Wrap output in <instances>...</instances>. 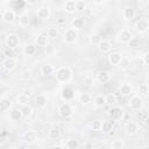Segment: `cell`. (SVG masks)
<instances>
[{
  "mask_svg": "<svg viewBox=\"0 0 149 149\" xmlns=\"http://www.w3.org/2000/svg\"><path fill=\"white\" fill-rule=\"evenodd\" d=\"M71 70L69 69V68H65V66H62V68H59L57 71H56V78H57V80L58 81H61V83H66V81H69L70 80V78H71Z\"/></svg>",
  "mask_w": 149,
  "mask_h": 149,
  "instance_id": "obj_1",
  "label": "cell"
},
{
  "mask_svg": "<svg viewBox=\"0 0 149 149\" xmlns=\"http://www.w3.org/2000/svg\"><path fill=\"white\" fill-rule=\"evenodd\" d=\"M77 38H78V33H77V29H74V28H69L63 34V40L68 44L74 43L77 41Z\"/></svg>",
  "mask_w": 149,
  "mask_h": 149,
  "instance_id": "obj_2",
  "label": "cell"
},
{
  "mask_svg": "<svg viewBox=\"0 0 149 149\" xmlns=\"http://www.w3.org/2000/svg\"><path fill=\"white\" fill-rule=\"evenodd\" d=\"M19 44H20V38H19V36L16 34H9L6 37V45H7V48L15 49Z\"/></svg>",
  "mask_w": 149,
  "mask_h": 149,
  "instance_id": "obj_3",
  "label": "cell"
},
{
  "mask_svg": "<svg viewBox=\"0 0 149 149\" xmlns=\"http://www.w3.org/2000/svg\"><path fill=\"white\" fill-rule=\"evenodd\" d=\"M142 106H143V99L142 98H140L137 95H134V97L130 98V100H129V107H130V109L139 111V109L142 108Z\"/></svg>",
  "mask_w": 149,
  "mask_h": 149,
  "instance_id": "obj_4",
  "label": "cell"
},
{
  "mask_svg": "<svg viewBox=\"0 0 149 149\" xmlns=\"http://www.w3.org/2000/svg\"><path fill=\"white\" fill-rule=\"evenodd\" d=\"M132 37H133V35H132V33H130L128 29H121V30L119 31V34H118V40H119V42H121V43H123V44H127V43L132 40Z\"/></svg>",
  "mask_w": 149,
  "mask_h": 149,
  "instance_id": "obj_5",
  "label": "cell"
},
{
  "mask_svg": "<svg viewBox=\"0 0 149 149\" xmlns=\"http://www.w3.org/2000/svg\"><path fill=\"white\" fill-rule=\"evenodd\" d=\"M72 107L68 104V102H64V104H62L59 107H58V113H59V115L61 116H63V118H70L71 115H72Z\"/></svg>",
  "mask_w": 149,
  "mask_h": 149,
  "instance_id": "obj_6",
  "label": "cell"
},
{
  "mask_svg": "<svg viewBox=\"0 0 149 149\" xmlns=\"http://www.w3.org/2000/svg\"><path fill=\"white\" fill-rule=\"evenodd\" d=\"M50 15H51V13H50L49 7H41V8L37 9V13H36V16L42 21L48 20L50 17Z\"/></svg>",
  "mask_w": 149,
  "mask_h": 149,
  "instance_id": "obj_7",
  "label": "cell"
},
{
  "mask_svg": "<svg viewBox=\"0 0 149 149\" xmlns=\"http://www.w3.org/2000/svg\"><path fill=\"white\" fill-rule=\"evenodd\" d=\"M135 28H136V30L140 31V33H146V31L148 30V28H149V22H148V20H147V19H140V20H137L136 23H135Z\"/></svg>",
  "mask_w": 149,
  "mask_h": 149,
  "instance_id": "obj_8",
  "label": "cell"
},
{
  "mask_svg": "<svg viewBox=\"0 0 149 149\" xmlns=\"http://www.w3.org/2000/svg\"><path fill=\"white\" fill-rule=\"evenodd\" d=\"M37 137L38 136H37V133L35 130H28V132H26L23 140H24V142L27 144H33V143H35L37 141Z\"/></svg>",
  "mask_w": 149,
  "mask_h": 149,
  "instance_id": "obj_9",
  "label": "cell"
},
{
  "mask_svg": "<svg viewBox=\"0 0 149 149\" xmlns=\"http://www.w3.org/2000/svg\"><path fill=\"white\" fill-rule=\"evenodd\" d=\"M16 65H17V62H16V59L13 58V57H8V58H6V59L3 61V68H5L7 71H13V70L16 68Z\"/></svg>",
  "mask_w": 149,
  "mask_h": 149,
  "instance_id": "obj_10",
  "label": "cell"
},
{
  "mask_svg": "<svg viewBox=\"0 0 149 149\" xmlns=\"http://www.w3.org/2000/svg\"><path fill=\"white\" fill-rule=\"evenodd\" d=\"M98 48H99L100 52L106 54V52H108V51L112 49V44H111V42L107 41V40H100V42L98 43Z\"/></svg>",
  "mask_w": 149,
  "mask_h": 149,
  "instance_id": "obj_11",
  "label": "cell"
},
{
  "mask_svg": "<svg viewBox=\"0 0 149 149\" xmlns=\"http://www.w3.org/2000/svg\"><path fill=\"white\" fill-rule=\"evenodd\" d=\"M97 79L99 83L101 84H107L109 80H111V74L106 71H100L98 74H97Z\"/></svg>",
  "mask_w": 149,
  "mask_h": 149,
  "instance_id": "obj_12",
  "label": "cell"
},
{
  "mask_svg": "<svg viewBox=\"0 0 149 149\" xmlns=\"http://www.w3.org/2000/svg\"><path fill=\"white\" fill-rule=\"evenodd\" d=\"M1 17L6 23H12L15 20V13L13 10H5Z\"/></svg>",
  "mask_w": 149,
  "mask_h": 149,
  "instance_id": "obj_13",
  "label": "cell"
},
{
  "mask_svg": "<svg viewBox=\"0 0 149 149\" xmlns=\"http://www.w3.org/2000/svg\"><path fill=\"white\" fill-rule=\"evenodd\" d=\"M64 9L69 14L74 13L76 12V1L74 0H66L64 3Z\"/></svg>",
  "mask_w": 149,
  "mask_h": 149,
  "instance_id": "obj_14",
  "label": "cell"
},
{
  "mask_svg": "<svg viewBox=\"0 0 149 149\" xmlns=\"http://www.w3.org/2000/svg\"><path fill=\"white\" fill-rule=\"evenodd\" d=\"M22 118V113H21V109H17V108H13L9 111V119L12 121H20Z\"/></svg>",
  "mask_w": 149,
  "mask_h": 149,
  "instance_id": "obj_15",
  "label": "cell"
},
{
  "mask_svg": "<svg viewBox=\"0 0 149 149\" xmlns=\"http://www.w3.org/2000/svg\"><path fill=\"white\" fill-rule=\"evenodd\" d=\"M121 58H122V56H121V54H119V52H112V54H109V56H108V61H109V63H111L112 65H118L119 62L121 61Z\"/></svg>",
  "mask_w": 149,
  "mask_h": 149,
  "instance_id": "obj_16",
  "label": "cell"
},
{
  "mask_svg": "<svg viewBox=\"0 0 149 149\" xmlns=\"http://www.w3.org/2000/svg\"><path fill=\"white\" fill-rule=\"evenodd\" d=\"M48 102V98L44 94H37L35 98V105L37 107H44Z\"/></svg>",
  "mask_w": 149,
  "mask_h": 149,
  "instance_id": "obj_17",
  "label": "cell"
},
{
  "mask_svg": "<svg viewBox=\"0 0 149 149\" xmlns=\"http://www.w3.org/2000/svg\"><path fill=\"white\" fill-rule=\"evenodd\" d=\"M126 129H127V133L129 135H135L139 132V125L136 122H134V121H130V122L127 123V128Z\"/></svg>",
  "mask_w": 149,
  "mask_h": 149,
  "instance_id": "obj_18",
  "label": "cell"
},
{
  "mask_svg": "<svg viewBox=\"0 0 149 149\" xmlns=\"http://www.w3.org/2000/svg\"><path fill=\"white\" fill-rule=\"evenodd\" d=\"M23 52L26 56H33L35 52H36V44L34 43H27L24 49H23Z\"/></svg>",
  "mask_w": 149,
  "mask_h": 149,
  "instance_id": "obj_19",
  "label": "cell"
},
{
  "mask_svg": "<svg viewBox=\"0 0 149 149\" xmlns=\"http://www.w3.org/2000/svg\"><path fill=\"white\" fill-rule=\"evenodd\" d=\"M61 136V130L58 127H52L50 130H49V139L51 141H57Z\"/></svg>",
  "mask_w": 149,
  "mask_h": 149,
  "instance_id": "obj_20",
  "label": "cell"
},
{
  "mask_svg": "<svg viewBox=\"0 0 149 149\" xmlns=\"http://www.w3.org/2000/svg\"><path fill=\"white\" fill-rule=\"evenodd\" d=\"M113 128V121L112 120H105V121H101V127H100V130H102L104 133H109Z\"/></svg>",
  "mask_w": 149,
  "mask_h": 149,
  "instance_id": "obj_21",
  "label": "cell"
},
{
  "mask_svg": "<svg viewBox=\"0 0 149 149\" xmlns=\"http://www.w3.org/2000/svg\"><path fill=\"white\" fill-rule=\"evenodd\" d=\"M10 106H12V102H10L9 99L3 98V99L0 100V112H7V111H9Z\"/></svg>",
  "mask_w": 149,
  "mask_h": 149,
  "instance_id": "obj_22",
  "label": "cell"
},
{
  "mask_svg": "<svg viewBox=\"0 0 149 149\" xmlns=\"http://www.w3.org/2000/svg\"><path fill=\"white\" fill-rule=\"evenodd\" d=\"M30 24V17L28 16V15H26V14H23V15H20L19 16V26L20 27H28Z\"/></svg>",
  "mask_w": 149,
  "mask_h": 149,
  "instance_id": "obj_23",
  "label": "cell"
},
{
  "mask_svg": "<svg viewBox=\"0 0 149 149\" xmlns=\"http://www.w3.org/2000/svg\"><path fill=\"white\" fill-rule=\"evenodd\" d=\"M47 40H48V35H47V33H45V34H41V35H38L37 38H36V47H44V45L48 43Z\"/></svg>",
  "mask_w": 149,
  "mask_h": 149,
  "instance_id": "obj_24",
  "label": "cell"
},
{
  "mask_svg": "<svg viewBox=\"0 0 149 149\" xmlns=\"http://www.w3.org/2000/svg\"><path fill=\"white\" fill-rule=\"evenodd\" d=\"M132 85H129V84H122L121 86H120V93L123 95V97H127V95H130V93H132Z\"/></svg>",
  "mask_w": 149,
  "mask_h": 149,
  "instance_id": "obj_25",
  "label": "cell"
},
{
  "mask_svg": "<svg viewBox=\"0 0 149 149\" xmlns=\"http://www.w3.org/2000/svg\"><path fill=\"white\" fill-rule=\"evenodd\" d=\"M123 17L126 19V20H132L134 16H135V10L132 8V7H126L125 9H123Z\"/></svg>",
  "mask_w": 149,
  "mask_h": 149,
  "instance_id": "obj_26",
  "label": "cell"
},
{
  "mask_svg": "<svg viewBox=\"0 0 149 149\" xmlns=\"http://www.w3.org/2000/svg\"><path fill=\"white\" fill-rule=\"evenodd\" d=\"M72 97H73V90H72V88L65 87V88L62 91V98H63L64 100H70V99H72Z\"/></svg>",
  "mask_w": 149,
  "mask_h": 149,
  "instance_id": "obj_27",
  "label": "cell"
},
{
  "mask_svg": "<svg viewBox=\"0 0 149 149\" xmlns=\"http://www.w3.org/2000/svg\"><path fill=\"white\" fill-rule=\"evenodd\" d=\"M93 102H94V105L97 106V107H104L105 105H106V99H105V97L104 95H97L95 98H94V100H93Z\"/></svg>",
  "mask_w": 149,
  "mask_h": 149,
  "instance_id": "obj_28",
  "label": "cell"
},
{
  "mask_svg": "<svg viewBox=\"0 0 149 149\" xmlns=\"http://www.w3.org/2000/svg\"><path fill=\"white\" fill-rule=\"evenodd\" d=\"M43 48H44V52H45L47 56H51V55H54L55 51H56V48H55V45H54L52 43H47Z\"/></svg>",
  "mask_w": 149,
  "mask_h": 149,
  "instance_id": "obj_29",
  "label": "cell"
},
{
  "mask_svg": "<svg viewBox=\"0 0 149 149\" xmlns=\"http://www.w3.org/2000/svg\"><path fill=\"white\" fill-rule=\"evenodd\" d=\"M41 72L44 76H50L54 72V68L50 64H44V65L41 66Z\"/></svg>",
  "mask_w": 149,
  "mask_h": 149,
  "instance_id": "obj_30",
  "label": "cell"
},
{
  "mask_svg": "<svg viewBox=\"0 0 149 149\" xmlns=\"http://www.w3.org/2000/svg\"><path fill=\"white\" fill-rule=\"evenodd\" d=\"M21 113H22V116H23V118H29V116L33 114V108H31V106L24 105V106L21 108Z\"/></svg>",
  "mask_w": 149,
  "mask_h": 149,
  "instance_id": "obj_31",
  "label": "cell"
},
{
  "mask_svg": "<svg viewBox=\"0 0 149 149\" xmlns=\"http://www.w3.org/2000/svg\"><path fill=\"white\" fill-rule=\"evenodd\" d=\"M109 115L112 116V119H120L122 116V111L120 108H112L109 111Z\"/></svg>",
  "mask_w": 149,
  "mask_h": 149,
  "instance_id": "obj_32",
  "label": "cell"
},
{
  "mask_svg": "<svg viewBox=\"0 0 149 149\" xmlns=\"http://www.w3.org/2000/svg\"><path fill=\"white\" fill-rule=\"evenodd\" d=\"M65 147H66L68 149H77V148L79 147V143H78V141H77V140L71 139V140H68V141H66Z\"/></svg>",
  "mask_w": 149,
  "mask_h": 149,
  "instance_id": "obj_33",
  "label": "cell"
},
{
  "mask_svg": "<svg viewBox=\"0 0 149 149\" xmlns=\"http://www.w3.org/2000/svg\"><path fill=\"white\" fill-rule=\"evenodd\" d=\"M84 23H85V21H84L83 17H77V19H74V20L72 21V26H73L74 29H79V28H81V27L84 26Z\"/></svg>",
  "mask_w": 149,
  "mask_h": 149,
  "instance_id": "obj_34",
  "label": "cell"
},
{
  "mask_svg": "<svg viewBox=\"0 0 149 149\" xmlns=\"http://www.w3.org/2000/svg\"><path fill=\"white\" fill-rule=\"evenodd\" d=\"M111 148L112 149H122V148H125V143L122 140H114L111 143Z\"/></svg>",
  "mask_w": 149,
  "mask_h": 149,
  "instance_id": "obj_35",
  "label": "cell"
},
{
  "mask_svg": "<svg viewBox=\"0 0 149 149\" xmlns=\"http://www.w3.org/2000/svg\"><path fill=\"white\" fill-rule=\"evenodd\" d=\"M105 99H106V104L107 105H114V104H116V97L113 94V93H108L106 97H105Z\"/></svg>",
  "mask_w": 149,
  "mask_h": 149,
  "instance_id": "obj_36",
  "label": "cell"
},
{
  "mask_svg": "<svg viewBox=\"0 0 149 149\" xmlns=\"http://www.w3.org/2000/svg\"><path fill=\"white\" fill-rule=\"evenodd\" d=\"M47 35H48V37H50V38H56V37L58 36V30H57V28H54V27L49 28L48 31H47Z\"/></svg>",
  "mask_w": 149,
  "mask_h": 149,
  "instance_id": "obj_37",
  "label": "cell"
},
{
  "mask_svg": "<svg viewBox=\"0 0 149 149\" xmlns=\"http://www.w3.org/2000/svg\"><path fill=\"white\" fill-rule=\"evenodd\" d=\"M127 44H128V47H130V48H137V47H140L141 42H140L139 38H136V37H132V40H130Z\"/></svg>",
  "mask_w": 149,
  "mask_h": 149,
  "instance_id": "obj_38",
  "label": "cell"
},
{
  "mask_svg": "<svg viewBox=\"0 0 149 149\" xmlns=\"http://www.w3.org/2000/svg\"><path fill=\"white\" fill-rule=\"evenodd\" d=\"M118 65H119L121 69H127V68L130 65V61H129L128 58H123V57H122Z\"/></svg>",
  "mask_w": 149,
  "mask_h": 149,
  "instance_id": "obj_39",
  "label": "cell"
},
{
  "mask_svg": "<svg viewBox=\"0 0 149 149\" xmlns=\"http://www.w3.org/2000/svg\"><path fill=\"white\" fill-rule=\"evenodd\" d=\"M21 78H22L23 80L30 79V78H31V71H30L29 69H24V70L21 72Z\"/></svg>",
  "mask_w": 149,
  "mask_h": 149,
  "instance_id": "obj_40",
  "label": "cell"
},
{
  "mask_svg": "<svg viewBox=\"0 0 149 149\" xmlns=\"http://www.w3.org/2000/svg\"><path fill=\"white\" fill-rule=\"evenodd\" d=\"M79 99H80V101L83 104H88L90 100H91V95L88 93H81L80 97H79Z\"/></svg>",
  "mask_w": 149,
  "mask_h": 149,
  "instance_id": "obj_41",
  "label": "cell"
},
{
  "mask_svg": "<svg viewBox=\"0 0 149 149\" xmlns=\"http://www.w3.org/2000/svg\"><path fill=\"white\" fill-rule=\"evenodd\" d=\"M85 9V3L84 1L79 0V1H76V12H83Z\"/></svg>",
  "mask_w": 149,
  "mask_h": 149,
  "instance_id": "obj_42",
  "label": "cell"
},
{
  "mask_svg": "<svg viewBox=\"0 0 149 149\" xmlns=\"http://www.w3.org/2000/svg\"><path fill=\"white\" fill-rule=\"evenodd\" d=\"M139 91H140V93H141L142 95H147V94H148V85H147L146 83L141 84L140 87H139Z\"/></svg>",
  "mask_w": 149,
  "mask_h": 149,
  "instance_id": "obj_43",
  "label": "cell"
},
{
  "mask_svg": "<svg viewBox=\"0 0 149 149\" xmlns=\"http://www.w3.org/2000/svg\"><path fill=\"white\" fill-rule=\"evenodd\" d=\"M33 90L31 88H24L23 91H22V95L24 97V98H27V99H29V98H31L33 97Z\"/></svg>",
  "mask_w": 149,
  "mask_h": 149,
  "instance_id": "obj_44",
  "label": "cell"
},
{
  "mask_svg": "<svg viewBox=\"0 0 149 149\" xmlns=\"http://www.w3.org/2000/svg\"><path fill=\"white\" fill-rule=\"evenodd\" d=\"M14 49H10V48H6L5 50H3V55L8 58V57H13L14 56V51H13Z\"/></svg>",
  "mask_w": 149,
  "mask_h": 149,
  "instance_id": "obj_45",
  "label": "cell"
},
{
  "mask_svg": "<svg viewBox=\"0 0 149 149\" xmlns=\"http://www.w3.org/2000/svg\"><path fill=\"white\" fill-rule=\"evenodd\" d=\"M100 127H101V121H100V120H95V121H93V123H92V128H93L94 130H100Z\"/></svg>",
  "mask_w": 149,
  "mask_h": 149,
  "instance_id": "obj_46",
  "label": "cell"
},
{
  "mask_svg": "<svg viewBox=\"0 0 149 149\" xmlns=\"http://www.w3.org/2000/svg\"><path fill=\"white\" fill-rule=\"evenodd\" d=\"M100 40H101V38H100L99 35H93V36L91 37V42H92L93 44H98V43L100 42Z\"/></svg>",
  "mask_w": 149,
  "mask_h": 149,
  "instance_id": "obj_47",
  "label": "cell"
},
{
  "mask_svg": "<svg viewBox=\"0 0 149 149\" xmlns=\"http://www.w3.org/2000/svg\"><path fill=\"white\" fill-rule=\"evenodd\" d=\"M142 61H143V64H144V65H148V64H149V52H146V54L142 56Z\"/></svg>",
  "mask_w": 149,
  "mask_h": 149,
  "instance_id": "obj_48",
  "label": "cell"
},
{
  "mask_svg": "<svg viewBox=\"0 0 149 149\" xmlns=\"http://www.w3.org/2000/svg\"><path fill=\"white\" fill-rule=\"evenodd\" d=\"M5 135H6L5 133H1V134H0V144H2V143L5 142V140H6V139H5Z\"/></svg>",
  "mask_w": 149,
  "mask_h": 149,
  "instance_id": "obj_49",
  "label": "cell"
},
{
  "mask_svg": "<svg viewBox=\"0 0 149 149\" xmlns=\"http://www.w3.org/2000/svg\"><path fill=\"white\" fill-rule=\"evenodd\" d=\"M26 1H27L29 5H35V3H36L38 0H26Z\"/></svg>",
  "mask_w": 149,
  "mask_h": 149,
  "instance_id": "obj_50",
  "label": "cell"
},
{
  "mask_svg": "<svg viewBox=\"0 0 149 149\" xmlns=\"http://www.w3.org/2000/svg\"><path fill=\"white\" fill-rule=\"evenodd\" d=\"M0 87H1V83H0Z\"/></svg>",
  "mask_w": 149,
  "mask_h": 149,
  "instance_id": "obj_51",
  "label": "cell"
},
{
  "mask_svg": "<svg viewBox=\"0 0 149 149\" xmlns=\"http://www.w3.org/2000/svg\"><path fill=\"white\" fill-rule=\"evenodd\" d=\"M1 1H2V0H0V2H1Z\"/></svg>",
  "mask_w": 149,
  "mask_h": 149,
  "instance_id": "obj_52",
  "label": "cell"
}]
</instances>
